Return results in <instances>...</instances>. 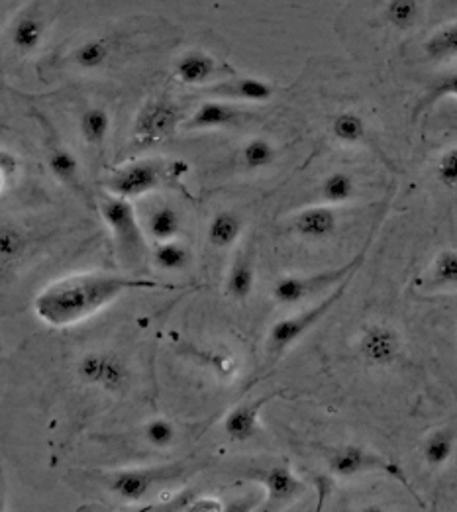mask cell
Listing matches in <instances>:
<instances>
[{"instance_id":"cell-28","label":"cell","mask_w":457,"mask_h":512,"mask_svg":"<svg viewBox=\"0 0 457 512\" xmlns=\"http://www.w3.org/2000/svg\"><path fill=\"white\" fill-rule=\"evenodd\" d=\"M422 52L430 61H448L457 57V20L436 28L426 42Z\"/></svg>"},{"instance_id":"cell-16","label":"cell","mask_w":457,"mask_h":512,"mask_svg":"<svg viewBox=\"0 0 457 512\" xmlns=\"http://www.w3.org/2000/svg\"><path fill=\"white\" fill-rule=\"evenodd\" d=\"M340 218L334 206H306L299 210L291 220V230L306 242H326L338 230Z\"/></svg>"},{"instance_id":"cell-9","label":"cell","mask_w":457,"mask_h":512,"mask_svg":"<svg viewBox=\"0 0 457 512\" xmlns=\"http://www.w3.org/2000/svg\"><path fill=\"white\" fill-rule=\"evenodd\" d=\"M181 108L169 97H155L142 106L132 128V142L138 150L152 148L155 144L171 138L183 124Z\"/></svg>"},{"instance_id":"cell-3","label":"cell","mask_w":457,"mask_h":512,"mask_svg":"<svg viewBox=\"0 0 457 512\" xmlns=\"http://www.w3.org/2000/svg\"><path fill=\"white\" fill-rule=\"evenodd\" d=\"M99 210L114 236V244L120 257L128 265H140L146 256V240L136 216V208L132 206L130 199L108 193L106 197H102Z\"/></svg>"},{"instance_id":"cell-36","label":"cell","mask_w":457,"mask_h":512,"mask_svg":"<svg viewBox=\"0 0 457 512\" xmlns=\"http://www.w3.org/2000/svg\"><path fill=\"white\" fill-rule=\"evenodd\" d=\"M20 173V159L18 155L2 150L0 152V185L2 189H6L8 181H14L16 175Z\"/></svg>"},{"instance_id":"cell-19","label":"cell","mask_w":457,"mask_h":512,"mask_svg":"<svg viewBox=\"0 0 457 512\" xmlns=\"http://www.w3.org/2000/svg\"><path fill=\"white\" fill-rule=\"evenodd\" d=\"M116 48H118V38L116 36L89 38L71 52L69 61L77 69L95 71V69H101L110 61V57H112V53L116 52Z\"/></svg>"},{"instance_id":"cell-18","label":"cell","mask_w":457,"mask_h":512,"mask_svg":"<svg viewBox=\"0 0 457 512\" xmlns=\"http://www.w3.org/2000/svg\"><path fill=\"white\" fill-rule=\"evenodd\" d=\"M275 397V393L263 395L254 401H244L224 416L222 430L234 442H248L259 432V414L263 407Z\"/></svg>"},{"instance_id":"cell-13","label":"cell","mask_w":457,"mask_h":512,"mask_svg":"<svg viewBox=\"0 0 457 512\" xmlns=\"http://www.w3.org/2000/svg\"><path fill=\"white\" fill-rule=\"evenodd\" d=\"M204 95L228 101V103H269L275 97V87L267 79L259 77H240L232 73L226 79L214 81L212 85L201 89Z\"/></svg>"},{"instance_id":"cell-11","label":"cell","mask_w":457,"mask_h":512,"mask_svg":"<svg viewBox=\"0 0 457 512\" xmlns=\"http://www.w3.org/2000/svg\"><path fill=\"white\" fill-rule=\"evenodd\" d=\"M357 356L373 369L395 365L403 352L401 334L387 324H367L357 338Z\"/></svg>"},{"instance_id":"cell-31","label":"cell","mask_w":457,"mask_h":512,"mask_svg":"<svg viewBox=\"0 0 457 512\" xmlns=\"http://www.w3.org/2000/svg\"><path fill=\"white\" fill-rule=\"evenodd\" d=\"M152 257L153 265L161 271H183L191 261V250L177 240L157 242Z\"/></svg>"},{"instance_id":"cell-7","label":"cell","mask_w":457,"mask_h":512,"mask_svg":"<svg viewBox=\"0 0 457 512\" xmlns=\"http://www.w3.org/2000/svg\"><path fill=\"white\" fill-rule=\"evenodd\" d=\"M326 463L328 471L340 479H354L367 473H385L412 491L407 473L397 461L389 460L357 444H346L332 450Z\"/></svg>"},{"instance_id":"cell-20","label":"cell","mask_w":457,"mask_h":512,"mask_svg":"<svg viewBox=\"0 0 457 512\" xmlns=\"http://www.w3.org/2000/svg\"><path fill=\"white\" fill-rule=\"evenodd\" d=\"M244 232V218L236 210L216 212L206 226V240L216 250L232 248Z\"/></svg>"},{"instance_id":"cell-30","label":"cell","mask_w":457,"mask_h":512,"mask_svg":"<svg viewBox=\"0 0 457 512\" xmlns=\"http://www.w3.org/2000/svg\"><path fill=\"white\" fill-rule=\"evenodd\" d=\"M240 159H242L244 169L263 171L277 161V148L271 140L257 136L244 144V148L240 152Z\"/></svg>"},{"instance_id":"cell-4","label":"cell","mask_w":457,"mask_h":512,"mask_svg":"<svg viewBox=\"0 0 457 512\" xmlns=\"http://www.w3.org/2000/svg\"><path fill=\"white\" fill-rule=\"evenodd\" d=\"M354 275L344 279L338 287H334L330 291V295L320 301L318 305H314L312 308H306L303 312L295 314V316H289V318H283V320H277L269 334H267V352L271 356H281L283 352H287L291 346H295L301 338H305L306 334L322 320L330 314V310L338 305V301H342V297L346 295L350 283H352Z\"/></svg>"},{"instance_id":"cell-12","label":"cell","mask_w":457,"mask_h":512,"mask_svg":"<svg viewBox=\"0 0 457 512\" xmlns=\"http://www.w3.org/2000/svg\"><path fill=\"white\" fill-rule=\"evenodd\" d=\"M48 22L50 18L46 10V2L34 0L32 4H28L10 22V28L6 32L10 48L20 55H30L40 50L48 32Z\"/></svg>"},{"instance_id":"cell-17","label":"cell","mask_w":457,"mask_h":512,"mask_svg":"<svg viewBox=\"0 0 457 512\" xmlns=\"http://www.w3.org/2000/svg\"><path fill=\"white\" fill-rule=\"evenodd\" d=\"M244 112L228 101H206L201 104L187 120H183L181 130L185 132H210V130H228L236 128Z\"/></svg>"},{"instance_id":"cell-2","label":"cell","mask_w":457,"mask_h":512,"mask_svg":"<svg viewBox=\"0 0 457 512\" xmlns=\"http://www.w3.org/2000/svg\"><path fill=\"white\" fill-rule=\"evenodd\" d=\"M187 171L183 161L138 159L104 177L102 185L110 195L138 199L159 189L169 177H181Z\"/></svg>"},{"instance_id":"cell-33","label":"cell","mask_w":457,"mask_h":512,"mask_svg":"<svg viewBox=\"0 0 457 512\" xmlns=\"http://www.w3.org/2000/svg\"><path fill=\"white\" fill-rule=\"evenodd\" d=\"M142 436L150 446L157 448V450H167V448L177 444V428L167 418L148 420L142 428Z\"/></svg>"},{"instance_id":"cell-24","label":"cell","mask_w":457,"mask_h":512,"mask_svg":"<svg viewBox=\"0 0 457 512\" xmlns=\"http://www.w3.org/2000/svg\"><path fill=\"white\" fill-rule=\"evenodd\" d=\"M420 287L428 291H457V250H442L434 257Z\"/></svg>"},{"instance_id":"cell-29","label":"cell","mask_w":457,"mask_h":512,"mask_svg":"<svg viewBox=\"0 0 457 512\" xmlns=\"http://www.w3.org/2000/svg\"><path fill=\"white\" fill-rule=\"evenodd\" d=\"M422 16L420 0H387L383 18L385 22L401 34L412 32Z\"/></svg>"},{"instance_id":"cell-14","label":"cell","mask_w":457,"mask_h":512,"mask_svg":"<svg viewBox=\"0 0 457 512\" xmlns=\"http://www.w3.org/2000/svg\"><path fill=\"white\" fill-rule=\"evenodd\" d=\"M250 477L265 489V505L277 507L289 503L305 493V483L287 467L271 465L250 471Z\"/></svg>"},{"instance_id":"cell-34","label":"cell","mask_w":457,"mask_h":512,"mask_svg":"<svg viewBox=\"0 0 457 512\" xmlns=\"http://www.w3.org/2000/svg\"><path fill=\"white\" fill-rule=\"evenodd\" d=\"M434 175L436 181L448 189V191H456L457 189V146L448 148L444 154L438 157L436 167H434Z\"/></svg>"},{"instance_id":"cell-6","label":"cell","mask_w":457,"mask_h":512,"mask_svg":"<svg viewBox=\"0 0 457 512\" xmlns=\"http://www.w3.org/2000/svg\"><path fill=\"white\" fill-rule=\"evenodd\" d=\"M32 116L38 120V124L42 128L46 165H48L53 179L59 185H63L65 189H69L73 195H77L79 199L87 201L89 193L85 187V179H83V171H81V163H79L77 155L63 144L57 128L53 126V122L48 116H44L38 110H34Z\"/></svg>"},{"instance_id":"cell-8","label":"cell","mask_w":457,"mask_h":512,"mask_svg":"<svg viewBox=\"0 0 457 512\" xmlns=\"http://www.w3.org/2000/svg\"><path fill=\"white\" fill-rule=\"evenodd\" d=\"M187 471L185 463H169L155 467H132L112 471L108 475V491L128 503L144 501L157 485L181 477Z\"/></svg>"},{"instance_id":"cell-10","label":"cell","mask_w":457,"mask_h":512,"mask_svg":"<svg viewBox=\"0 0 457 512\" xmlns=\"http://www.w3.org/2000/svg\"><path fill=\"white\" fill-rule=\"evenodd\" d=\"M75 373L85 385L99 387L108 393H120L130 383L128 363L110 350L85 354L79 359Z\"/></svg>"},{"instance_id":"cell-23","label":"cell","mask_w":457,"mask_h":512,"mask_svg":"<svg viewBox=\"0 0 457 512\" xmlns=\"http://www.w3.org/2000/svg\"><path fill=\"white\" fill-rule=\"evenodd\" d=\"M359 193L356 177L348 171H332L318 185L320 203L328 206H342L352 203Z\"/></svg>"},{"instance_id":"cell-21","label":"cell","mask_w":457,"mask_h":512,"mask_svg":"<svg viewBox=\"0 0 457 512\" xmlns=\"http://www.w3.org/2000/svg\"><path fill=\"white\" fill-rule=\"evenodd\" d=\"M457 420L456 424H446L430 432L422 444V460L428 467H442L452 460L456 452Z\"/></svg>"},{"instance_id":"cell-1","label":"cell","mask_w":457,"mask_h":512,"mask_svg":"<svg viewBox=\"0 0 457 512\" xmlns=\"http://www.w3.org/2000/svg\"><path fill=\"white\" fill-rule=\"evenodd\" d=\"M171 283L118 273H77L50 283L34 301L38 318L53 328L87 320L130 291H171Z\"/></svg>"},{"instance_id":"cell-26","label":"cell","mask_w":457,"mask_h":512,"mask_svg":"<svg viewBox=\"0 0 457 512\" xmlns=\"http://www.w3.org/2000/svg\"><path fill=\"white\" fill-rule=\"evenodd\" d=\"M146 230H148V236L155 242L175 240L183 230L181 212L169 203L153 208L146 218Z\"/></svg>"},{"instance_id":"cell-35","label":"cell","mask_w":457,"mask_h":512,"mask_svg":"<svg viewBox=\"0 0 457 512\" xmlns=\"http://www.w3.org/2000/svg\"><path fill=\"white\" fill-rule=\"evenodd\" d=\"M26 248V238L24 234L14 226L4 222L0 228V256L2 261L6 263L8 259H16L24 252Z\"/></svg>"},{"instance_id":"cell-22","label":"cell","mask_w":457,"mask_h":512,"mask_svg":"<svg viewBox=\"0 0 457 512\" xmlns=\"http://www.w3.org/2000/svg\"><path fill=\"white\" fill-rule=\"evenodd\" d=\"M255 271L252 256L238 252L226 275V295L238 303H244L252 297L254 291Z\"/></svg>"},{"instance_id":"cell-15","label":"cell","mask_w":457,"mask_h":512,"mask_svg":"<svg viewBox=\"0 0 457 512\" xmlns=\"http://www.w3.org/2000/svg\"><path fill=\"white\" fill-rule=\"evenodd\" d=\"M173 73L183 85L206 87L208 83H214V79H218L222 73L234 71L204 50H189L177 57L173 63Z\"/></svg>"},{"instance_id":"cell-37","label":"cell","mask_w":457,"mask_h":512,"mask_svg":"<svg viewBox=\"0 0 457 512\" xmlns=\"http://www.w3.org/2000/svg\"><path fill=\"white\" fill-rule=\"evenodd\" d=\"M191 512H220L226 511V507L218 501V499H212V497H197L191 507Z\"/></svg>"},{"instance_id":"cell-25","label":"cell","mask_w":457,"mask_h":512,"mask_svg":"<svg viewBox=\"0 0 457 512\" xmlns=\"http://www.w3.org/2000/svg\"><path fill=\"white\" fill-rule=\"evenodd\" d=\"M330 134L342 146H363L369 142V126L356 110L338 112L330 122Z\"/></svg>"},{"instance_id":"cell-27","label":"cell","mask_w":457,"mask_h":512,"mask_svg":"<svg viewBox=\"0 0 457 512\" xmlns=\"http://www.w3.org/2000/svg\"><path fill=\"white\" fill-rule=\"evenodd\" d=\"M110 114L104 106H89L79 114V134L89 148H102L110 132Z\"/></svg>"},{"instance_id":"cell-5","label":"cell","mask_w":457,"mask_h":512,"mask_svg":"<svg viewBox=\"0 0 457 512\" xmlns=\"http://www.w3.org/2000/svg\"><path fill=\"white\" fill-rule=\"evenodd\" d=\"M363 259H365V250L361 254H357L352 261H348L346 265L336 267V269H328V271L305 275V277H301V275L281 277L273 283V289H271L273 301L279 305H285V307H293V305L305 301L308 297H314L326 289H334L344 279L356 275Z\"/></svg>"},{"instance_id":"cell-32","label":"cell","mask_w":457,"mask_h":512,"mask_svg":"<svg viewBox=\"0 0 457 512\" xmlns=\"http://www.w3.org/2000/svg\"><path fill=\"white\" fill-rule=\"evenodd\" d=\"M444 99H456L457 101V73H450V75H444V77H438L426 91V95L420 99V103L416 104L414 108V120L424 112L428 110L430 106L438 103V101H444Z\"/></svg>"}]
</instances>
